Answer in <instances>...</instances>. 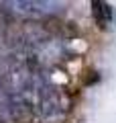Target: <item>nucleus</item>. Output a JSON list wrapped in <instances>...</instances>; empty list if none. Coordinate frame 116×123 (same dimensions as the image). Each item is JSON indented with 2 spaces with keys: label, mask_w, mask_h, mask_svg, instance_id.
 <instances>
[{
  "label": "nucleus",
  "mask_w": 116,
  "mask_h": 123,
  "mask_svg": "<svg viewBox=\"0 0 116 123\" xmlns=\"http://www.w3.org/2000/svg\"><path fill=\"white\" fill-rule=\"evenodd\" d=\"M92 12H94V18L102 29H106L112 23V6L108 2H102V0H94L92 2Z\"/></svg>",
  "instance_id": "nucleus-3"
},
{
  "label": "nucleus",
  "mask_w": 116,
  "mask_h": 123,
  "mask_svg": "<svg viewBox=\"0 0 116 123\" xmlns=\"http://www.w3.org/2000/svg\"><path fill=\"white\" fill-rule=\"evenodd\" d=\"M8 111L10 115H12L14 121H25V119H29L31 115V103L26 101V97L22 94V92H10L8 94Z\"/></svg>",
  "instance_id": "nucleus-2"
},
{
  "label": "nucleus",
  "mask_w": 116,
  "mask_h": 123,
  "mask_svg": "<svg viewBox=\"0 0 116 123\" xmlns=\"http://www.w3.org/2000/svg\"><path fill=\"white\" fill-rule=\"evenodd\" d=\"M39 111L47 119L57 117L61 113V101H59V92H57L55 86H45L39 90Z\"/></svg>",
  "instance_id": "nucleus-1"
}]
</instances>
